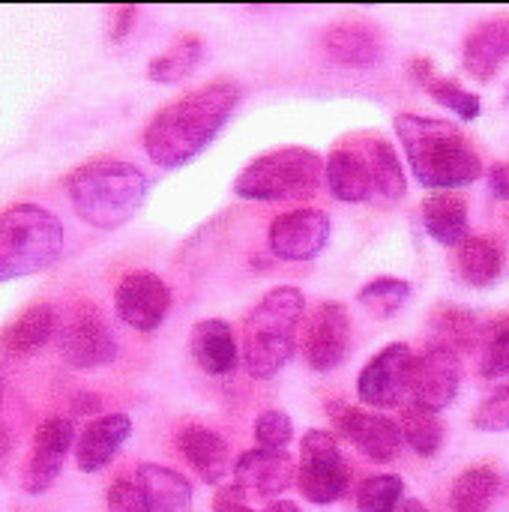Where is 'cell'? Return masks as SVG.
Instances as JSON below:
<instances>
[{"mask_svg":"<svg viewBox=\"0 0 509 512\" xmlns=\"http://www.w3.org/2000/svg\"><path fill=\"white\" fill-rule=\"evenodd\" d=\"M237 102L240 87L234 81H210L156 111L141 135L150 162L168 171L192 162L216 141Z\"/></svg>","mask_w":509,"mask_h":512,"instance_id":"6da1fadb","label":"cell"},{"mask_svg":"<svg viewBox=\"0 0 509 512\" xmlns=\"http://www.w3.org/2000/svg\"><path fill=\"white\" fill-rule=\"evenodd\" d=\"M393 126L420 186L447 192L483 177V162L456 123L423 114H399Z\"/></svg>","mask_w":509,"mask_h":512,"instance_id":"7a4b0ae2","label":"cell"},{"mask_svg":"<svg viewBox=\"0 0 509 512\" xmlns=\"http://www.w3.org/2000/svg\"><path fill=\"white\" fill-rule=\"evenodd\" d=\"M147 174L123 159H93L66 177L75 216L96 231L123 228L147 201Z\"/></svg>","mask_w":509,"mask_h":512,"instance_id":"3957f363","label":"cell"},{"mask_svg":"<svg viewBox=\"0 0 509 512\" xmlns=\"http://www.w3.org/2000/svg\"><path fill=\"white\" fill-rule=\"evenodd\" d=\"M306 315V297L294 285L270 288L243 321L240 360L258 381L276 378L297 351L300 327Z\"/></svg>","mask_w":509,"mask_h":512,"instance_id":"277c9868","label":"cell"},{"mask_svg":"<svg viewBox=\"0 0 509 512\" xmlns=\"http://www.w3.org/2000/svg\"><path fill=\"white\" fill-rule=\"evenodd\" d=\"M66 249L63 222L39 204H12L0 213V282L51 270Z\"/></svg>","mask_w":509,"mask_h":512,"instance_id":"5b68a950","label":"cell"},{"mask_svg":"<svg viewBox=\"0 0 509 512\" xmlns=\"http://www.w3.org/2000/svg\"><path fill=\"white\" fill-rule=\"evenodd\" d=\"M324 186V159L309 147H276L255 156L234 180L243 201H309Z\"/></svg>","mask_w":509,"mask_h":512,"instance_id":"8992f818","label":"cell"},{"mask_svg":"<svg viewBox=\"0 0 509 512\" xmlns=\"http://www.w3.org/2000/svg\"><path fill=\"white\" fill-rule=\"evenodd\" d=\"M351 486V465L327 429H309L300 441V462H297V489L315 507H330L348 495Z\"/></svg>","mask_w":509,"mask_h":512,"instance_id":"52a82bcc","label":"cell"},{"mask_svg":"<svg viewBox=\"0 0 509 512\" xmlns=\"http://www.w3.org/2000/svg\"><path fill=\"white\" fill-rule=\"evenodd\" d=\"M57 348L69 369H102L117 360V339L93 303H78L57 327Z\"/></svg>","mask_w":509,"mask_h":512,"instance_id":"ba28073f","label":"cell"},{"mask_svg":"<svg viewBox=\"0 0 509 512\" xmlns=\"http://www.w3.org/2000/svg\"><path fill=\"white\" fill-rule=\"evenodd\" d=\"M417 354L405 342H393L381 348L357 375V396L366 408H402L411 399Z\"/></svg>","mask_w":509,"mask_h":512,"instance_id":"9c48e42d","label":"cell"},{"mask_svg":"<svg viewBox=\"0 0 509 512\" xmlns=\"http://www.w3.org/2000/svg\"><path fill=\"white\" fill-rule=\"evenodd\" d=\"M72 447H75L72 423L66 417H60V414L45 417L39 423V429L33 432L27 459L21 465V477H18L21 489L27 495H33V498L51 492L54 483L63 474V465H66V456H69Z\"/></svg>","mask_w":509,"mask_h":512,"instance_id":"30bf717a","label":"cell"},{"mask_svg":"<svg viewBox=\"0 0 509 512\" xmlns=\"http://www.w3.org/2000/svg\"><path fill=\"white\" fill-rule=\"evenodd\" d=\"M114 312L126 327L153 333L171 312V288L153 270H129L114 288Z\"/></svg>","mask_w":509,"mask_h":512,"instance_id":"8fae6325","label":"cell"},{"mask_svg":"<svg viewBox=\"0 0 509 512\" xmlns=\"http://www.w3.org/2000/svg\"><path fill=\"white\" fill-rule=\"evenodd\" d=\"M330 240V216L315 207H300L276 216L267 228L270 252L279 261H312L327 249Z\"/></svg>","mask_w":509,"mask_h":512,"instance_id":"7c38bea8","label":"cell"},{"mask_svg":"<svg viewBox=\"0 0 509 512\" xmlns=\"http://www.w3.org/2000/svg\"><path fill=\"white\" fill-rule=\"evenodd\" d=\"M459 387H462V357L453 348L432 342L429 351H423L414 363L408 402L441 414L459 399Z\"/></svg>","mask_w":509,"mask_h":512,"instance_id":"4fadbf2b","label":"cell"},{"mask_svg":"<svg viewBox=\"0 0 509 512\" xmlns=\"http://www.w3.org/2000/svg\"><path fill=\"white\" fill-rule=\"evenodd\" d=\"M333 423L342 432V438L348 444H354L375 465H390L402 453V429H399V423L378 414V411L339 405V408H333Z\"/></svg>","mask_w":509,"mask_h":512,"instance_id":"5bb4252c","label":"cell"},{"mask_svg":"<svg viewBox=\"0 0 509 512\" xmlns=\"http://www.w3.org/2000/svg\"><path fill=\"white\" fill-rule=\"evenodd\" d=\"M351 348V315L342 303H321L303 333V357L315 372H333L345 363Z\"/></svg>","mask_w":509,"mask_h":512,"instance_id":"9a60e30c","label":"cell"},{"mask_svg":"<svg viewBox=\"0 0 509 512\" xmlns=\"http://www.w3.org/2000/svg\"><path fill=\"white\" fill-rule=\"evenodd\" d=\"M324 183L327 192L342 204H363L375 198V180L360 135H351L330 150L324 162Z\"/></svg>","mask_w":509,"mask_h":512,"instance_id":"2e32d148","label":"cell"},{"mask_svg":"<svg viewBox=\"0 0 509 512\" xmlns=\"http://www.w3.org/2000/svg\"><path fill=\"white\" fill-rule=\"evenodd\" d=\"M297 480V465L285 450H246L234 462V486L243 495H258L276 501Z\"/></svg>","mask_w":509,"mask_h":512,"instance_id":"e0dca14e","label":"cell"},{"mask_svg":"<svg viewBox=\"0 0 509 512\" xmlns=\"http://www.w3.org/2000/svg\"><path fill=\"white\" fill-rule=\"evenodd\" d=\"M132 435V420L120 411H111V414H99L96 420H90L81 435L75 438V465L81 474H99L105 471L120 447L129 441Z\"/></svg>","mask_w":509,"mask_h":512,"instance_id":"ac0fdd59","label":"cell"},{"mask_svg":"<svg viewBox=\"0 0 509 512\" xmlns=\"http://www.w3.org/2000/svg\"><path fill=\"white\" fill-rule=\"evenodd\" d=\"M189 354H192L195 366L213 378L234 375V369L240 366L237 336H234L231 324L222 318H201L189 330Z\"/></svg>","mask_w":509,"mask_h":512,"instance_id":"d6986e66","label":"cell"},{"mask_svg":"<svg viewBox=\"0 0 509 512\" xmlns=\"http://www.w3.org/2000/svg\"><path fill=\"white\" fill-rule=\"evenodd\" d=\"M174 444H177L180 456L189 462V468L204 483L219 486V483L228 480V474H231V447L219 432H213V429H207L201 423H189V426H183L177 432Z\"/></svg>","mask_w":509,"mask_h":512,"instance_id":"ffe728a7","label":"cell"},{"mask_svg":"<svg viewBox=\"0 0 509 512\" xmlns=\"http://www.w3.org/2000/svg\"><path fill=\"white\" fill-rule=\"evenodd\" d=\"M509 60V18H489L480 21L465 45H462V66L465 72L480 81L489 84Z\"/></svg>","mask_w":509,"mask_h":512,"instance_id":"44dd1931","label":"cell"},{"mask_svg":"<svg viewBox=\"0 0 509 512\" xmlns=\"http://www.w3.org/2000/svg\"><path fill=\"white\" fill-rule=\"evenodd\" d=\"M324 51L348 69H369L384 57V39L369 21H339L324 33Z\"/></svg>","mask_w":509,"mask_h":512,"instance_id":"7402d4cb","label":"cell"},{"mask_svg":"<svg viewBox=\"0 0 509 512\" xmlns=\"http://www.w3.org/2000/svg\"><path fill=\"white\" fill-rule=\"evenodd\" d=\"M57 327H60V321H57L54 306H48V303L30 306L0 333V348L6 357H15V360L33 357L57 336Z\"/></svg>","mask_w":509,"mask_h":512,"instance_id":"603a6c76","label":"cell"},{"mask_svg":"<svg viewBox=\"0 0 509 512\" xmlns=\"http://www.w3.org/2000/svg\"><path fill=\"white\" fill-rule=\"evenodd\" d=\"M135 483L150 512H192V486L174 468L144 462L135 471Z\"/></svg>","mask_w":509,"mask_h":512,"instance_id":"cb8c5ba5","label":"cell"},{"mask_svg":"<svg viewBox=\"0 0 509 512\" xmlns=\"http://www.w3.org/2000/svg\"><path fill=\"white\" fill-rule=\"evenodd\" d=\"M456 267L462 282H468L471 288H492L507 267V255L504 246L489 237V234H468L459 246H456Z\"/></svg>","mask_w":509,"mask_h":512,"instance_id":"d4e9b609","label":"cell"},{"mask_svg":"<svg viewBox=\"0 0 509 512\" xmlns=\"http://www.w3.org/2000/svg\"><path fill=\"white\" fill-rule=\"evenodd\" d=\"M357 135H360V144H363L369 168H372L375 198L384 201V204L402 201L408 195V177H405V168L399 162L396 147L378 132H357Z\"/></svg>","mask_w":509,"mask_h":512,"instance_id":"484cf974","label":"cell"},{"mask_svg":"<svg viewBox=\"0 0 509 512\" xmlns=\"http://www.w3.org/2000/svg\"><path fill=\"white\" fill-rule=\"evenodd\" d=\"M426 234L441 246H459L468 237V204L453 192H438L420 204Z\"/></svg>","mask_w":509,"mask_h":512,"instance_id":"4316f807","label":"cell"},{"mask_svg":"<svg viewBox=\"0 0 509 512\" xmlns=\"http://www.w3.org/2000/svg\"><path fill=\"white\" fill-rule=\"evenodd\" d=\"M399 429H402V441H408V447L423 459H435L447 441V426H444L441 414L420 408L414 402L402 405Z\"/></svg>","mask_w":509,"mask_h":512,"instance_id":"83f0119b","label":"cell"},{"mask_svg":"<svg viewBox=\"0 0 509 512\" xmlns=\"http://www.w3.org/2000/svg\"><path fill=\"white\" fill-rule=\"evenodd\" d=\"M501 492V477L480 465V468H468L456 477L453 489H450V510L453 512H489L495 498Z\"/></svg>","mask_w":509,"mask_h":512,"instance_id":"f1b7e54d","label":"cell"},{"mask_svg":"<svg viewBox=\"0 0 509 512\" xmlns=\"http://www.w3.org/2000/svg\"><path fill=\"white\" fill-rule=\"evenodd\" d=\"M483 330H486V327L474 318V312L459 309V306L438 309V312H435V318H432V336H435V345H447V348H453L459 357H462V354H468V351H477V348H480Z\"/></svg>","mask_w":509,"mask_h":512,"instance_id":"f546056e","label":"cell"},{"mask_svg":"<svg viewBox=\"0 0 509 512\" xmlns=\"http://www.w3.org/2000/svg\"><path fill=\"white\" fill-rule=\"evenodd\" d=\"M201 57H204V42L198 36H180L147 63V78L156 84H177L192 75Z\"/></svg>","mask_w":509,"mask_h":512,"instance_id":"4dcf8cb0","label":"cell"},{"mask_svg":"<svg viewBox=\"0 0 509 512\" xmlns=\"http://www.w3.org/2000/svg\"><path fill=\"white\" fill-rule=\"evenodd\" d=\"M411 294H414V288H411L408 279H399V276H378V279H369V282L360 288L357 300H360V306H363L372 318L390 321V318H396V315L408 306Z\"/></svg>","mask_w":509,"mask_h":512,"instance_id":"1f68e13d","label":"cell"},{"mask_svg":"<svg viewBox=\"0 0 509 512\" xmlns=\"http://www.w3.org/2000/svg\"><path fill=\"white\" fill-rule=\"evenodd\" d=\"M405 504V483L399 474H372L357 489V512H399Z\"/></svg>","mask_w":509,"mask_h":512,"instance_id":"d6a6232c","label":"cell"},{"mask_svg":"<svg viewBox=\"0 0 509 512\" xmlns=\"http://www.w3.org/2000/svg\"><path fill=\"white\" fill-rule=\"evenodd\" d=\"M423 87H426V93H429L438 105H444L447 111H453V114H456L459 120H465V123H471V120H477V117L483 114L480 96L471 93V90H465L456 78H438V75H432Z\"/></svg>","mask_w":509,"mask_h":512,"instance_id":"836d02e7","label":"cell"},{"mask_svg":"<svg viewBox=\"0 0 509 512\" xmlns=\"http://www.w3.org/2000/svg\"><path fill=\"white\" fill-rule=\"evenodd\" d=\"M477 351H480V375L486 381L509 378V321L495 324L492 330H483Z\"/></svg>","mask_w":509,"mask_h":512,"instance_id":"e575fe53","label":"cell"},{"mask_svg":"<svg viewBox=\"0 0 509 512\" xmlns=\"http://www.w3.org/2000/svg\"><path fill=\"white\" fill-rule=\"evenodd\" d=\"M252 432H255V444L261 450H285L294 441V423H291V417L285 411H276V408L258 414Z\"/></svg>","mask_w":509,"mask_h":512,"instance_id":"d590c367","label":"cell"},{"mask_svg":"<svg viewBox=\"0 0 509 512\" xmlns=\"http://www.w3.org/2000/svg\"><path fill=\"white\" fill-rule=\"evenodd\" d=\"M474 426L480 432H509V384L492 390L474 411Z\"/></svg>","mask_w":509,"mask_h":512,"instance_id":"8d00e7d4","label":"cell"},{"mask_svg":"<svg viewBox=\"0 0 509 512\" xmlns=\"http://www.w3.org/2000/svg\"><path fill=\"white\" fill-rule=\"evenodd\" d=\"M105 510L108 512H150L144 504V495L138 489L135 480H117L111 489H108V498H105Z\"/></svg>","mask_w":509,"mask_h":512,"instance_id":"74e56055","label":"cell"},{"mask_svg":"<svg viewBox=\"0 0 509 512\" xmlns=\"http://www.w3.org/2000/svg\"><path fill=\"white\" fill-rule=\"evenodd\" d=\"M135 18H138V9L135 6H117L111 12V30H108L111 33V42H123L132 33Z\"/></svg>","mask_w":509,"mask_h":512,"instance_id":"f35d334b","label":"cell"},{"mask_svg":"<svg viewBox=\"0 0 509 512\" xmlns=\"http://www.w3.org/2000/svg\"><path fill=\"white\" fill-rule=\"evenodd\" d=\"M213 512H255V510L246 504L243 492L231 483V486L219 489V495H216V501H213Z\"/></svg>","mask_w":509,"mask_h":512,"instance_id":"ab89813d","label":"cell"},{"mask_svg":"<svg viewBox=\"0 0 509 512\" xmlns=\"http://www.w3.org/2000/svg\"><path fill=\"white\" fill-rule=\"evenodd\" d=\"M486 177H489L492 195L501 198V201H509V162H495V165L486 171Z\"/></svg>","mask_w":509,"mask_h":512,"instance_id":"60d3db41","label":"cell"},{"mask_svg":"<svg viewBox=\"0 0 509 512\" xmlns=\"http://www.w3.org/2000/svg\"><path fill=\"white\" fill-rule=\"evenodd\" d=\"M264 512H303L297 504H291V501H273L270 507Z\"/></svg>","mask_w":509,"mask_h":512,"instance_id":"b9f144b4","label":"cell"},{"mask_svg":"<svg viewBox=\"0 0 509 512\" xmlns=\"http://www.w3.org/2000/svg\"><path fill=\"white\" fill-rule=\"evenodd\" d=\"M399 512H429V510H426V504H423V501H414V498H411V501H405V504H402V510Z\"/></svg>","mask_w":509,"mask_h":512,"instance_id":"7bdbcfd3","label":"cell"},{"mask_svg":"<svg viewBox=\"0 0 509 512\" xmlns=\"http://www.w3.org/2000/svg\"><path fill=\"white\" fill-rule=\"evenodd\" d=\"M3 399H6V378L0 372V411H3Z\"/></svg>","mask_w":509,"mask_h":512,"instance_id":"ee69618b","label":"cell"},{"mask_svg":"<svg viewBox=\"0 0 509 512\" xmlns=\"http://www.w3.org/2000/svg\"><path fill=\"white\" fill-rule=\"evenodd\" d=\"M507 108H509V87H507Z\"/></svg>","mask_w":509,"mask_h":512,"instance_id":"f6af8a7d","label":"cell"}]
</instances>
